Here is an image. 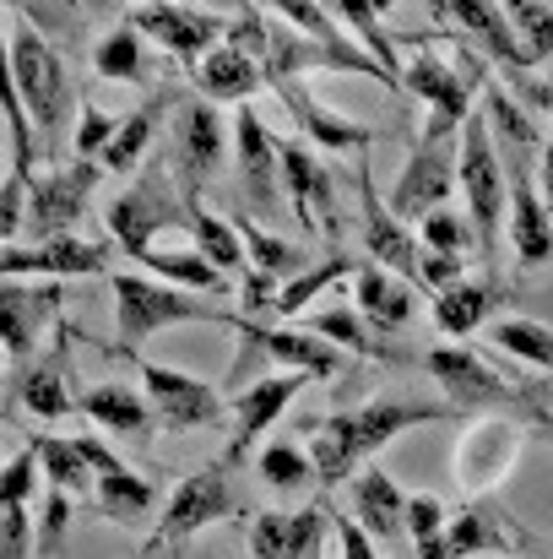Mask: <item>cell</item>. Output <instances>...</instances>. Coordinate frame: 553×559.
Returning a JSON list of instances; mask_svg holds the SVG:
<instances>
[{"label": "cell", "instance_id": "obj_4", "mask_svg": "<svg viewBox=\"0 0 553 559\" xmlns=\"http://www.w3.org/2000/svg\"><path fill=\"white\" fill-rule=\"evenodd\" d=\"M461 131L467 126H450V120H434L423 126V136L412 142V158L401 164L396 186H390V212L401 223H423L429 212L445 206L450 190H461L456 169H461Z\"/></svg>", "mask_w": 553, "mask_h": 559}, {"label": "cell", "instance_id": "obj_26", "mask_svg": "<svg viewBox=\"0 0 553 559\" xmlns=\"http://www.w3.org/2000/svg\"><path fill=\"white\" fill-rule=\"evenodd\" d=\"M407 93L429 104L434 120H450V126H467L478 109H472V82L445 60V55H412L407 60Z\"/></svg>", "mask_w": 553, "mask_h": 559}, {"label": "cell", "instance_id": "obj_18", "mask_svg": "<svg viewBox=\"0 0 553 559\" xmlns=\"http://www.w3.org/2000/svg\"><path fill=\"white\" fill-rule=\"evenodd\" d=\"M440 11H445V16H456V22H461V33L478 44V55H489V60L516 82V87L527 82L532 60H527V49H521V33H516V22H510L505 0H440Z\"/></svg>", "mask_w": 553, "mask_h": 559}, {"label": "cell", "instance_id": "obj_58", "mask_svg": "<svg viewBox=\"0 0 553 559\" xmlns=\"http://www.w3.org/2000/svg\"><path fill=\"white\" fill-rule=\"evenodd\" d=\"M82 5H93V16H104V11H115V0H82Z\"/></svg>", "mask_w": 553, "mask_h": 559}, {"label": "cell", "instance_id": "obj_38", "mask_svg": "<svg viewBox=\"0 0 553 559\" xmlns=\"http://www.w3.org/2000/svg\"><path fill=\"white\" fill-rule=\"evenodd\" d=\"M33 445H38V462H44L49 489H60V495H93V489H98V473H93V462L82 456L76 440H65V435H38Z\"/></svg>", "mask_w": 553, "mask_h": 559}, {"label": "cell", "instance_id": "obj_32", "mask_svg": "<svg viewBox=\"0 0 553 559\" xmlns=\"http://www.w3.org/2000/svg\"><path fill=\"white\" fill-rule=\"evenodd\" d=\"M353 310L364 316L369 326H380V332H401L412 321V288L396 272H385L380 261H359V272H353Z\"/></svg>", "mask_w": 553, "mask_h": 559}, {"label": "cell", "instance_id": "obj_14", "mask_svg": "<svg viewBox=\"0 0 553 559\" xmlns=\"http://www.w3.org/2000/svg\"><path fill=\"white\" fill-rule=\"evenodd\" d=\"M44 326H60V288L55 283H22L5 277L0 283V337H5V359L11 370H27L38 354Z\"/></svg>", "mask_w": 553, "mask_h": 559}, {"label": "cell", "instance_id": "obj_40", "mask_svg": "<svg viewBox=\"0 0 553 559\" xmlns=\"http://www.w3.org/2000/svg\"><path fill=\"white\" fill-rule=\"evenodd\" d=\"M93 71L104 76V82H147V38L131 27V22H120L109 38H98V49H93Z\"/></svg>", "mask_w": 553, "mask_h": 559}, {"label": "cell", "instance_id": "obj_10", "mask_svg": "<svg viewBox=\"0 0 553 559\" xmlns=\"http://www.w3.org/2000/svg\"><path fill=\"white\" fill-rule=\"evenodd\" d=\"M445 555L450 559H532V533L500 500L483 495V500H467L450 516Z\"/></svg>", "mask_w": 553, "mask_h": 559}, {"label": "cell", "instance_id": "obj_9", "mask_svg": "<svg viewBox=\"0 0 553 559\" xmlns=\"http://www.w3.org/2000/svg\"><path fill=\"white\" fill-rule=\"evenodd\" d=\"M521 445H527V435H521L516 418L478 413V418L467 424L461 445H456V484H461L472 500H483L489 489H500V484L510 478V467L521 462Z\"/></svg>", "mask_w": 553, "mask_h": 559}, {"label": "cell", "instance_id": "obj_12", "mask_svg": "<svg viewBox=\"0 0 553 559\" xmlns=\"http://www.w3.org/2000/svg\"><path fill=\"white\" fill-rule=\"evenodd\" d=\"M125 22H131L147 44H158L164 55H175L184 66H201V55L228 38V22H217L212 11L180 5V0H147V5H136Z\"/></svg>", "mask_w": 553, "mask_h": 559}, {"label": "cell", "instance_id": "obj_42", "mask_svg": "<svg viewBox=\"0 0 553 559\" xmlns=\"http://www.w3.org/2000/svg\"><path fill=\"white\" fill-rule=\"evenodd\" d=\"M261 484L277 489V495H304V489H321V467L304 445L277 440V445L261 451Z\"/></svg>", "mask_w": 553, "mask_h": 559}, {"label": "cell", "instance_id": "obj_41", "mask_svg": "<svg viewBox=\"0 0 553 559\" xmlns=\"http://www.w3.org/2000/svg\"><path fill=\"white\" fill-rule=\"evenodd\" d=\"M142 266L158 272V277L175 283V288H190V294H223V288H228V277H223L195 245H190V250H147Z\"/></svg>", "mask_w": 553, "mask_h": 559}, {"label": "cell", "instance_id": "obj_7", "mask_svg": "<svg viewBox=\"0 0 553 559\" xmlns=\"http://www.w3.org/2000/svg\"><path fill=\"white\" fill-rule=\"evenodd\" d=\"M423 370L434 374V385L445 391V402H450L456 413H489V407H527L532 418L543 413L538 396H527L521 385H510L489 359H478V354L461 348V343L429 348V354H423Z\"/></svg>", "mask_w": 553, "mask_h": 559}, {"label": "cell", "instance_id": "obj_29", "mask_svg": "<svg viewBox=\"0 0 553 559\" xmlns=\"http://www.w3.org/2000/svg\"><path fill=\"white\" fill-rule=\"evenodd\" d=\"M175 98H180V87L169 82V87H158V93H147L131 115H125V126H120V136L109 142V153L98 158L104 164V175H120V180H131V169L147 158V147H153V136H158V126H164V115L175 109Z\"/></svg>", "mask_w": 553, "mask_h": 559}, {"label": "cell", "instance_id": "obj_20", "mask_svg": "<svg viewBox=\"0 0 553 559\" xmlns=\"http://www.w3.org/2000/svg\"><path fill=\"white\" fill-rule=\"evenodd\" d=\"M233 147H239V180L250 206H261V217L277 212V195H282V136H272V126L244 104L233 115Z\"/></svg>", "mask_w": 553, "mask_h": 559}, {"label": "cell", "instance_id": "obj_5", "mask_svg": "<svg viewBox=\"0 0 553 559\" xmlns=\"http://www.w3.org/2000/svg\"><path fill=\"white\" fill-rule=\"evenodd\" d=\"M456 180H461L472 228H478V250H483V261H494L500 228H505V206H510V175H505V158L494 147V131H489L483 109L461 131V169H456Z\"/></svg>", "mask_w": 553, "mask_h": 559}, {"label": "cell", "instance_id": "obj_34", "mask_svg": "<svg viewBox=\"0 0 553 559\" xmlns=\"http://www.w3.org/2000/svg\"><path fill=\"white\" fill-rule=\"evenodd\" d=\"M87 511L104 516V522H115V527H142V522L158 511V484L142 478V473H131V467H120V473L98 478Z\"/></svg>", "mask_w": 553, "mask_h": 559}, {"label": "cell", "instance_id": "obj_15", "mask_svg": "<svg viewBox=\"0 0 553 559\" xmlns=\"http://www.w3.org/2000/svg\"><path fill=\"white\" fill-rule=\"evenodd\" d=\"M304 385H310V374L304 370H282V374L255 380V385H244V391L228 402V413H233L228 424H233V429H228V456H223V462L239 467V462L250 456V445H255V440L288 413V402H293Z\"/></svg>", "mask_w": 553, "mask_h": 559}, {"label": "cell", "instance_id": "obj_39", "mask_svg": "<svg viewBox=\"0 0 553 559\" xmlns=\"http://www.w3.org/2000/svg\"><path fill=\"white\" fill-rule=\"evenodd\" d=\"M489 343L532 370H549L553 374V326L549 321H532V316H510V321H494L489 326Z\"/></svg>", "mask_w": 553, "mask_h": 559}, {"label": "cell", "instance_id": "obj_13", "mask_svg": "<svg viewBox=\"0 0 553 559\" xmlns=\"http://www.w3.org/2000/svg\"><path fill=\"white\" fill-rule=\"evenodd\" d=\"M142 391H147L158 424L175 429V435L217 429L223 418H233L228 402H223L206 380H195V374H184V370H169V365H142Z\"/></svg>", "mask_w": 553, "mask_h": 559}, {"label": "cell", "instance_id": "obj_59", "mask_svg": "<svg viewBox=\"0 0 553 559\" xmlns=\"http://www.w3.org/2000/svg\"><path fill=\"white\" fill-rule=\"evenodd\" d=\"M538 424H543V429H549V435H553V413H538Z\"/></svg>", "mask_w": 553, "mask_h": 559}, {"label": "cell", "instance_id": "obj_37", "mask_svg": "<svg viewBox=\"0 0 553 559\" xmlns=\"http://www.w3.org/2000/svg\"><path fill=\"white\" fill-rule=\"evenodd\" d=\"M332 5H337V22L348 27V38H353V44H364L369 55H374V60H380V66L407 87V60L396 55V38L385 33V22H380L374 0H332Z\"/></svg>", "mask_w": 553, "mask_h": 559}, {"label": "cell", "instance_id": "obj_61", "mask_svg": "<svg viewBox=\"0 0 553 559\" xmlns=\"http://www.w3.org/2000/svg\"><path fill=\"white\" fill-rule=\"evenodd\" d=\"M153 555H158V544H147V549H142V555H136V559H153Z\"/></svg>", "mask_w": 553, "mask_h": 559}, {"label": "cell", "instance_id": "obj_51", "mask_svg": "<svg viewBox=\"0 0 553 559\" xmlns=\"http://www.w3.org/2000/svg\"><path fill=\"white\" fill-rule=\"evenodd\" d=\"M38 445L27 440L11 462H5V473H0V506H27L33 500V489H38Z\"/></svg>", "mask_w": 553, "mask_h": 559}, {"label": "cell", "instance_id": "obj_49", "mask_svg": "<svg viewBox=\"0 0 553 559\" xmlns=\"http://www.w3.org/2000/svg\"><path fill=\"white\" fill-rule=\"evenodd\" d=\"M418 245L440 250V255H467L478 245V228H472V217H456L450 206H440V212H429L418 223Z\"/></svg>", "mask_w": 553, "mask_h": 559}, {"label": "cell", "instance_id": "obj_52", "mask_svg": "<svg viewBox=\"0 0 553 559\" xmlns=\"http://www.w3.org/2000/svg\"><path fill=\"white\" fill-rule=\"evenodd\" d=\"M65 527H71V495L49 489L44 511H38V559H55L65 549Z\"/></svg>", "mask_w": 553, "mask_h": 559}, {"label": "cell", "instance_id": "obj_27", "mask_svg": "<svg viewBox=\"0 0 553 559\" xmlns=\"http://www.w3.org/2000/svg\"><path fill=\"white\" fill-rule=\"evenodd\" d=\"M282 190H288L293 212L304 217V228H332L337 223V186L304 142H282Z\"/></svg>", "mask_w": 553, "mask_h": 559}, {"label": "cell", "instance_id": "obj_54", "mask_svg": "<svg viewBox=\"0 0 553 559\" xmlns=\"http://www.w3.org/2000/svg\"><path fill=\"white\" fill-rule=\"evenodd\" d=\"M461 255H440V250H423V261H418V283L429 288V294H445V288H456L461 283Z\"/></svg>", "mask_w": 553, "mask_h": 559}, {"label": "cell", "instance_id": "obj_3", "mask_svg": "<svg viewBox=\"0 0 553 559\" xmlns=\"http://www.w3.org/2000/svg\"><path fill=\"white\" fill-rule=\"evenodd\" d=\"M11 93L27 104V115L44 136V153L60 147L65 120H71V76H65L60 49L27 16L11 22Z\"/></svg>", "mask_w": 553, "mask_h": 559}, {"label": "cell", "instance_id": "obj_11", "mask_svg": "<svg viewBox=\"0 0 553 559\" xmlns=\"http://www.w3.org/2000/svg\"><path fill=\"white\" fill-rule=\"evenodd\" d=\"M104 180V164H60V169H44L33 180V201H27V228L33 239H55V234H76V217L87 212L93 186Z\"/></svg>", "mask_w": 553, "mask_h": 559}, {"label": "cell", "instance_id": "obj_23", "mask_svg": "<svg viewBox=\"0 0 553 559\" xmlns=\"http://www.w3.org/2000/svg\"><path fill=\"white\" fill-rule=\"evenodd\" d=\"M359 206H364L369 261H380V266H385V272H396V277H418L423 245H418V234L390 212V201H380V190L369 186V158H359Z\"/></svg>", "mask_w": 553, "mask_h": 559}, {"label": "cell", "instance_id": "obj_60", "mask_svg": "<svg viewBox=\"0 0 553 559\" xmlns=\"http://www.w3.org/2000/svg\"><path fill=\"white\" fill-rule=\"evenodd\" d=\"M390 5H401V0H374V11H390Z\"/></svg>", "mask_w": 553, "mask_h": 559}, {"label": "cell", "instance_id": "obj_22", "mask_svg": "<svg viewBox=\"0 0 553 559\" xmlns=\"http://www.w3.org/2000/svg\"><path fill=\"white\" fill-rule=\"evenodd\" d=\"M239 343H244V354H266V359H277V365H288V370H304L310 380H332V374H342L348 365V354L342 348H332L326 337H315V332H293V326H255L250 316L239 321Z\"/></svg>", "mask_w": 553, "mask_h": 559}, {"label": "cell", "instance_id": "obj_8", "mask_svg": "<svg viewBox=\"0 0 553 559\" xmlns=\"http://www.w3.org/2000/svg\"><path fill=\"white\" fill-rule=\"evenodd\" d=\"M239 511H244V500H239V489H233V467H228V462L201 467V473H190L184 484H175V495H169V506H164V516H158V544H184V538H195L201 527H217V522H228V516H239Z\"/></svg>", "mask_w": 553, "mask_h": 559}, {"label": "cell", "instance_id": "obj_56", "mask_svg": "<svg viewBox=\"0 0 553 559\" xmlns=\"http://www.w3.org/2000/svg\"><path fill=\"white\" fill-rule=\"evenodd\" d=\"M538 186H543V201L553 212V131H549V147H543V164H538Z\"/></svg>", "mask_w": 553, "mask_h": 559}, {"label": "cell", "instance_id": "obj_47", "mask_svg": "<svg viewBox=\"0 0 553 559\" xmlns=\"http://www.w3.org/2000/svg\"><path fill=\"white\" fill-rule=\"evenodd\" d=\"M445 533H450V516L434 495H412V511H407V538H412V559H450L445 555Z\"/></svg>", "mask_w": 553, "mask_h": 559}, {"label": "cell", "instance_id": "obj_33", "mask_svg": "<svg viewBox=\"0 0 553 559\" xmlns=\"http://www.w3.org/2000/svg\"><path fill=\"white\" fill-rule=\"evenodd\" d=\"M321 522L326 511H261L250 527V549L255 559H304L321 544Z\"/></svg>", "mask_w": 553, "mask_h": 559}, {"label": "cell", "instance_id": "obj_55", "mask_svg": "<svg viewBox=\"0 0 553 559\" xmlns=\"http://www.w3.org/2000/svg\"><path fill=\"white\" fill-rule=\"evenodd\" d=\"M332 516V527H337V549L342 559H374V538H369L359 522H348V516H337V511H326Z\"/></svg>", "mask_w": 553, "mask_h": 559}, {"label": "cell", "instance_id": "obj_31", "mask_svg": "<svg viewBox=\"0 0 553 559\" xmlns=\"http://www.w3.org/2000/svg\"><path fill=\"white\" fill-rule=\"evenodd\" d=\"M510 250L521 266H543L553 261V212L543 201V186L527 175V180H510Z\"/></svg>", "mask_w": 553, "mask_h": 559}, {"label": "cell", "instance_id": "obj_50", "mask_svg": "<svg viewBox=\"0 0 553 559\" xmlns=\"http://www.w3.org/2000/svg\"><path fill=\"white\" fill-rule=\"evenodd\" d=\"M120 115H109V109H98V104H82V115H76V136H71V147H76V158H87V164H98L104 153H109V142L120 136Z\"/></svg>", "mask_w": 553, "mask_h": 559}, {"label": "cell", "instance_id": "obj_21", "mask_svg": "<svg viewBox=\"0 0 553 559\" xmlns=\"http://www.w3.org/2000/svg\"><path fill=\"white\" fill-rule=\"evenodd\" d=\"M272 93H277V98L288 104V115L299 120L304 142H315V147H326V153H359V158H369L374 131H369L364 120H348V115L326 109V104L304 87V76H282V82H272Z\"/></svg>", "mask_w": 553, "mask_h": 559}, {"label": "cell", "instance_id": "obj_1", "mask_svg": "<svg viewBox=\"0 0 553 559\" xmlns=\"http://www.w3.org/2000/svg\"><path fill=\"white\" fill-rule=\"evenodd\" d=\"M440 418H456L450 402H412V396H374L364 407H348V413H332L315 424V467H321V484H342V478H359L369 467L374 451H385L396 435L418 429V424H440Z\"/></svg>", "mask_w": 553, "mask_h": 559}, {"label": "cell", "instance_id": "obj_36", "mask_svg": "<svg viewBox=\"0 0 553 559\" xmlns=\"http://www.w3.org/2000/svg\"><path fill=\"white\" fill-rule=\"evenodd\" d=\"M190 239H195V250H201L223 277H244V272H250V250H244V239H239V223L206 212L201 195L190 201Z\"/></svg>", "mask_w": 553, "mask_h": 559}, {"label": "cell", "instance_id": "obj_53", "mask_svg": "<svg viewBox=\"0 0 553 559\" xmlns=\"http://www.w3.org/2000/svg\"><path fill=\"white\" fill-rule=\"evenodd\" d=\"M27 549H38V527L27 522V506H5V516H0V559H27Z\"/></svg>", "mask_w": 553, "mask_h": 559}, {"label": "cell", "instance_id": "obj_16", "mask_svg": "<svg viewBox=\"0 0 553 559\" xmlns=\"http://www.w3.org/2000/svg\"><path fill=\"white\" fill-rule=\"evenodd\" d=\"M0 272L5 277H98L109 272V245L104 239H82V234H55V239H33V245H5L0 250Z\"/></svg>", "mask_w": 553, "mask_h": 559}, {"label": "cell", "instance_id": "obj_17", "mask_svg": "<svg viewBox=\"0 0 553 559\" xmlns=\"http://www.w3.org/2000/svg\"><path fill=\"white\" fill-rule=\"evenodd\" d=\"M228 131H223V115H217V104H206V98H190L180 104V115H175V169H180V195H201V186L223 169V142Z\"/></svg>", "mask_w": 553, "mask_h": 559}, {"label": "cell", "instance_id": "obj_43", "mask_svg": "<svg viewBox=\"0 0 553 559\" xmlns=\"http://www.w3.org/2000/svg\"><path fill=\"white\" fill-rule=\"evenodd\" d=\"M239 223V239H244V250H250V266L255 272H266V277H299L304 272V245H293V239H277L272 228H255L250 217H233Z\"/></svg>", "mask_w": 553, "mask_h": 559}, {"label": "cell", "instance_id": "obj_46", "mask_svg": "<svg viewBox=\"0 0 553 559\" xmlns=\"http://www.w3.org/2000/svg\"><path fill=\"white\" fill-rule=\"evenodd\" d=\"M261 5H272L288 27H299L304 38H315V44H337V49H348L353 38L337 27V11H326L321 0H261ZM364 49V44H359Z\"/></svg>", "mask_w": 553, "mask_h": 559}, {"label": "cell", "instance_id": "obj_35", "mask_svg": "<svg viewBox=\"0 0 553 559\" xmlns=\"http://www.w3.org/2000/svg\"><path fill=\"white\" fill-rule=\"evenodd\" d=\"M494 305H500V288L489 283V277H461L456 288H445V294H434V326L445 332V337H472L489 316H494Z\"/></svg>", "mask_w": 553, "mask_h": 559}, {"label": "cell", "instance_id": "obj_45", "mask_svg": "<svg viewBox=\"0 0 553 559\" xmlns=\"http://www.w3.org/2000/svg\"><path fill=\"white\" fill-rule=\"evenodd\" d=\"M304 332H315V337H326L332 348H342V354H374L380 348V337H374V326H369L359 310H321V316H310L304 321Z\"/></svg>", "mask_w": 553, "mask_h": 559}, {"label": "cell", "instance_id": "obj_19", "mask_svg": "<svg viewBox=\"0 0 553 559\" xmlns=\"http://www.w3.org/2000/svg\"><path fill=\"white\" fill-rule=\"evenodd\" d=\"M65 326H60V343L55 348H44L27 370H11V402L16 407H27L33 418H44V424H55V418H65V413H82V391H71V354H65Z\"/></svg>", "mask_w": 553, "mask_h": 559}, {"label": "cell", "instance_id": "obj_6", "mask_svg": "<svg viewBox=\"0 0 553 559\" xmlns=\"http://www.w3.org/2000/svg\"><path fill=\"white\" fill-rule=\"evenodd\" d=\"M175 228H190V195H175V186L164 180V164H153L142 180H131L125 195L109 201V239L142 261L147 250H158L153 239L158 234H175Z\"/></svg>", "mask_w": 553, "mask_h": 559}, {"label": "cell", "instance_id": "obj_57", "mask_svg": "<svg viewBox=\"0 0 553 559\" xmlns=\"http://www.w3.org/2000/svg\"><path fill=\"white\" fill-rule=\"evenodd\" d=\"M212 5H223V11H239V16H250V0H212Z\"/></svg>", "mask_w": 553, "mask_h": 559}, {"label": "cell", "instance_id": "obj_24", "mask_svg": "<svg viewBox=\"0 0 553 559\" xmlns=\"http://www.w3.org/2000/svg\"><path fill=\"white\" fill-rule=\"evenodd\" d=\"M348 495H353V522L364 527L374 544H385V549H396V544H412L407 538V511H412V495L385 473V467H364L353 484H348Z\"/></svg>", "mask_w": 553, "mask_h": 559}, {"label": "cell", "instance_id": "obj_28", "mask_svg": "<svg viewBox=\"0 0 553 559\" xmlns=\"http://www.w3.org/2000/svg\"><path fill=\"white\" fill-rule=\"evenodd\" d=\"M195 87H201L206 104H239V109H244V104L266 87V71H261L244 49H233V44L223 38L217 49L201 55V66H195Z\"/></svg>", "mask_w": 553, "mask_h": 559}, {"label": "cell", "instance_id": "obj_30", "mask_svg": "<svg viewBox=\"0 0 553 559\" xmlns=\"http://www.w3.org/2000/svg\"><path fill=\"white\" fill-rule=\"evenodd\" d=\"M82 413L93 418V424H104L109 435H120V440H153V424H158V413H153V402H147V391H131V385H120V380H104V385H87L82 391Z\"/></svg>", "mask_w": 553, "mask_h": 559}, {"label": "cell", "instance_id": "obj_2", "mask_svg": "<svg viewBox=\"0 0 553 559\" xmlns=\"http://www.w3.org/2000/svg\"><path fill=\"white\" fill-rule=\"evenodd\" d=\"M109 288H115V348L136 359V348L169 326H239L244 316H228L217 299L206 294H190L175 283H153V277H136V272H109Z\"/></svg>", "mask_w": 553, "mask_h": 559}, {"label": "cell", "instance_id": "obj_48", "mask_svg": "<svg viewBox=\"0 0 553 559\" xmlns=\"http://www.w3.org/2000/svg\"><path fill=\"white\" fill-rule=\"evenodd\" d=\"M516 33H521V49L532 66H543L553 55V0H505Z\"/></svg>", "mask_w": 553, "mask_h": 559}, {"label": "cell", "instance_id": "obj_25", "mask_svg": "<svg viewBox=\"0 0 553 559\" xmlns=\"http://www.w3.org/2000/svg\"><path fill=\"white\" fill-rule=\"evenodd\" d=\"M478 109H483V120H489V131H494V147H500L510 180H527V169L543 164L549 136H543V131L532 126V115L516 109V98H510L505 87H494L489 76H483V104H478Z\"/></svg>", "mask_w": 553, "mask_h": 559}, {"label": "cell", "instance_id": "obj_44", "mask_svg": "<svg viewBox=\"0 0 553 559\" xmlns=\"http://www.w3.org/2000/svg\"><path fill=\"white\" fill-rule=\"evenodd\" d=\"M348 272H359V261H353V255H342V250H337V255H326L321 266H310V272H299L293 283H282V288H277L272 316H277V321H282V316H299L304 305H315V299H321L332 283H342Z\"/></svg>", "mask_w": 553, "mask_h": 559}]
</instances>
